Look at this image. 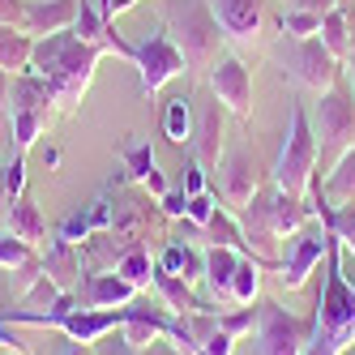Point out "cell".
<instances>
[{
    "instance_id": "cell-40",
    "label": "cell",
    "mask_w": 355,
    "mask_h": 355,
    "mask_svg": "<svg viewBox=\"0 0 355 355\" xmlns=\"http://www.w3.org/2000/svg\"><path fill=\"white\" fill-rule=\"evenodd\" d=\"M159 206H163V214H167V218H184V206H189V193H184V189H175V193L167 189V193L159 197Z\"/></svg>"
},
{
    "instance_id": "cell-11",
    "label": "cell",
    "mask_w": 355,
    "mask_h": 355,
    "mask_svg": "<svg viewBox=\"0 0 355 355\" xmlns=\"http://www.w3.org/2000/svg\"><path fill=\"white\" fill-rule=\"evenodd\" d=\"M214 175H218V197H223L232 210H244L248 201L257 197V189H261V180H257V167H252L248 150H240V146L223 150V159H218Z\"/></svg>"
},
{
    "instance_id": "cell-25",
    "label": "cell",
    "mask_w": 355,
    "mask_h": 355,
    "mask_svg": "<svg viewBox=\"0 0 355 355\" xmlns=\"http://www.w3.org/2000/svg\"><path fill=\"white\" fill-rule=\"evenodd\" d=\"M163 274H175V278H184V283H201V252L193 244H180V240H171L163 248V257L155 261Z\"/></svg>"
},
{
    "instance_id": "cell-43",
    "label": "cell",
    "mask_w": 355,
    "mask_h": 355,
    "mask_svg": "<svg viewBox=\"0 0 355 355\" xmlns=\"http://www.w3.org/2000/svg\"><path fill=\"white\" fill-rule=\"evenodd\" d=\"M146 193H155V197H163V193H167V180H163V171H159V167L150 171V180H146Z\"/></svg>"
},
{
    "instance_id": "cell-3",
    "label": "cell",
    "mask_w": 355,
    "mask_h": 355,
    "mask_svg": "<svg viewBox=\"0 0 355 355\" xmlns=\"http://www.w3.org/2000/svg\"><path fill=\"white\" fill-rule=\"evenodd\" d=\"M163 31L184 56V73L201 78L227 52V35L210 9V0H163Z\"/></svg>"
},
{
    "instance_id": "cell-8",
    "label": "cell",
    "mask_w": 355,
    "mask_h": 355,
    "mask_svg": "<svg viewBox=\"0 0 355 355\" xmlns=\"http://www.w3.org/2000/svg\"><path fill=\"white\" fill-rule=\"evenodd\" d=\"M129 64L137 69L146 94H159L167 82H175L184 73V56H180V47L171 43L167 31H155V35H146L141 43H133V60Z\"/></svg>"
},
{
    "instance_id": "cell-21",
    "label": "cell",
    "mask_w": 355,
    "mask_h": 355,
    "mask_svg": "<svg viewBox=\"0 0 355 355\" xmlns=\"http://www.w3.org/2000/svg\"><path fill=\"white\" fill-rule=\"evenodd\" d=\"M321 197H325V206H355V146L347 150V155L325 171V180H321Z\"/></svg>"
},
{
    "instance_id": "cell-44",
    "label": "cell",
    "mask_w": 355,
    "mask_h": 355,
    "mask_svg": "<svg viewBox=\"0 0 355 355\" xmlns=\"http://www.w3.org/2000/svg\"><path fill=\"white\" fill-rule=\"evenodd\" d=\"M343 78H347V86H351V94H355V43H351L347 60H343Z\"/></svg>"
},
{
    "instance_id": "cell-22",
    "label": "cell",
    "mask_w": 355,
    "mask_h": 355,
    "mask_svg": "<svg viewBox=\"0 0 355 355\" xmlns=\"http://www.w3.org/2000/svg\"><path fill=\"white\" fill-rule=\"evenodd\" d=\"M155 291L163 295V309H171L175 317H189V313L206 309L201 295L193 291V283H184V278H175V274H163L159 266H155Z\"/></svg>"
},
{
    "instance_id": "cell-27",
    "label": "cell",
    "mask_w": 355,
    "mask_h": 355,
    "mask_svg": "<svg viewBox=\"0 0 355 355\" xmlns=\"http://www.w3.org/2000/svg\"><path fill=\"white\" fill-rule=\"evenodd\" d=\"M193 129H197V120H193V98H184V94L167 98V107H163V133H167V141L184 146V141H193Z\"/></svg>"
},
{
    "instance_id": "cell-4",
    "label": "cell",
    "mask_w": 355,
    "mask_h": 355,
    "mask_svg": "<svg viewBox=\"0 0 355 355\" xmlns=\"http://www.w3.org/2000/svg\"><path fill=\"white\" fill-rule=\"evenodd\" d=\"M270 180L295 197H304L317 184V133H313V116L304 103H291V120H287V133H283V146H278Z\"/></svg>"
},
{
    "instance_id": "cell-26",
    "label": "cell",
    "mask_w": 355,
    "mask_h": 355,
    "mask_svg": "<svg viewBox=\"0 0 355 355\" xmlns=\"http://www.w3.org/2000/svg\"><path fill=\"white\" fill-rule=\"evenodd\" d=\"M9 124H13L17 155H26V150L47 133V124H52V112H47V107H21V112H9Z\"/></svg>"
},
{
    "instance_id": "cell-13",
    "label": "cell",
    "mask_w": 355,
    "mask_h": 355,
    "mask_svg": "<svg viewBox=\"0 0 355 355\" xmlns=\"http://www.w3.org/2000/svg\"><path fill=\"white\" fill-rule=\"evenodd\" d=\"M210 9L218 17L223 35L248 47L261 39V26H266V0H210Z\"/></svg>"
},
{
    "instance_id": "cell-2",
    "label": "cell",
    "mask_w": 355,
    "mask_h": 355,
    "mask_svg": "<svg viewBox=\"0 0 355 355\" xmlns=\"http://www.w3.org/2000/svg\"><path fill=\"white\" fill-rule=\"evenodd\" d=\"M98 56H103V52H98L94 43H82L73 31H56V35L35 39L31 69L43 73V78L52 82L56 107H60V112H73V107L82 103V94L90 90V82H94Z\"/></svg>"
},
{
    "instance_id": "cell-7",
    "label": "cell",
    "mask_w": 355,
    "mask_h": 355,
    "mask_svg": "<svg viewBox=\"0 0 355 355\" xmlns=\"http://www.w3.org/2000/svg\"><path fill=\"white\" fill-rule=\"evenodd\" d=\"M257 355H304L313 321H300L278 300H257Z\"/></svg>"
},
{
    "instance_id": "cell-47",
    "label": "cell",
    "mask_w": 355,
    "mask_h": 355,
    "mask_svg": "<svg viewBox=\"0 0 355 355\" xmlns=\"http://www.w3.org/2000/svg\"><path fill=\"white\" fill-rule=\"evenodd\" d=\"M9 206V193H5V167H0V210Z\"/></svg>"
},
{
    "instance_id": "cell-33",
    "label": "cell",
    "mask_w": 355,
    "mask_h": 355,
    "mask_svg": "<svg viewBox=\"0 0 355 355\" xmlns=\"http://www.w3.org/2000/svg\"><path fill=\"white\" fill-rule=\"evenodd\" d=\"M39 283H43V257H39V252H31V257L21 261L17 270H9V287H13L17 300H26Z\"/></svg>"
},
{
    "instance_id": "cell-23",
    "label": "cell",
    "mask_w": 355,
    "mask_h": 355,
    "mask_svg": "<svg viewBox=\"0 0 355 355\" xmlns=\"http://www.w3.org/2000/svg\"><path fill=\"white\" fill-rule=\"evenodd\" d=\"M31 56H35V39L26 31L0 21V69H5V73H26Z\"/></svg>"
},
{
    "instance_id": "cell-12",
    "label": "cell",
    "mask_w": 355,
    "mask_h": 355,
    "mask_svg": "<svg viewBox=\"0 0 355 355\" xmlns=\"http://www.w3.org/2000/svg\"><path fill=\"white\" fill-rule=\"evenodd\" d=\"M73 17H78V0H17L13 26L31 39H43L56 31H73Z\"/></svg>"
},
{
    "instance_id": "cell-17",
    "label": "cell",
    "mask_w": 355,
    "mask_h": 355,
    "mask_svg": "<svg viewBox=\"0 0 355 355\" xmlns=\"http://www.w3.org/2000/svg\"><path fill=\"white\" fill-rule=\"evenodd\" d=\"M223 107L218 103H210L206 112L197 116V129H193V159L206 167V171H214L218 167V159H223V141H227V133H223Z\"/></svg>"
},
{
    "instance_id": "cell-45",
    "label": "cell",
    "mask_w": 355,
    "mask_h": 355,
    "mask_svg": "<svg viewBox=\"0 0 355 355\" xmlns=\"http://www.w3.org/2000/svg\"><path fill=\"white\" fill-rule=\"evenodd\" d=\"M9 86H13V73H5V69H0V112L9 107Z\"/></svg>"
},
{
    "instance_id": "cell-41",
    "label": "cell",
    "mask_w": 355,
    "mask_h": 355,
    "mask_svg": "<svg viewBox=\"0 0 355 355\" xmlns=\"http://www.w3.org/2000/svg\"><path fill=\"white\" fill-rule=\"evenodd\" d=\"M287 9H300V13H317V17H325V13L343 9V0H287Z\"/></svg>"
},
{
    "instance_id": "cell-39",
    "label": "cell",
    "mask_w": 355,
    "mask_h": 355,
    "mask_svg": "<svg viewBox=\"0 0 355 355\" xmlns=\"http://www.w3.org/2000/svg\"><path fill=\"white\" fill-rule=\"evenodd\" d=\"M180 189L189 193V197H197V193H206L210 184H206V167H201L197 159H189L184 163V175H180Z\"/></svg>"
},
{
    "instance_id": "cell-16",
    "label": "cell",
    "mask_w": 355,
    "mask_h": 355,
    "mask_svg": "<svg viewBox=\"0 0 355 355\" xmlns=\"http://www.w3.org/2000/svg\"><path fill=\"white\" fill-rule=\"evenodd\" d=\"M5 232L9 236H17V240H26L31 248H47V218H43V210L35 206V197L31 193H21L17 201H9L5 206Z\"/></svg>"
},
{
    "instance_id": "cell-1",
    "label": "cell",
    "mask_w": 355,
    "mask_h": 355,
    "mask_svg": "<svg viewBox=\"0 0 355 355\" xmlns=\"http://www.w3.org/2000/svg\"><path fill=\"white\" fill-rule=\"evenodd\" d=\"M317 218V210L309 206V197H295V193H283L274 180L266 189H257V197L240 210V227H244V240H248V252L261 261V270H278L274 261V248L283 244L287 236H295L300 227H309Z\"/></svg>"
},
{
    "instance_id": "cell-20",
    "label": "cell",
    "mask_w": 355,
    "mask_h": 355,
    "mask_svg": "<svg viewBox=\"0 0 355 355\" xmlns=\"http://www.w3.org/2000/svg\"><path fill=\"white\" fill-rule=\"evenodd\" d=\"M98 232H112V206H107V193L103 197H94L86 210H78L64 227H60V240L69 244H78V240H90Z\"/></svg>"
},
{
    "instance_id": "cell-35",
    "label": "cell",
    "mask_w": 355,
    "mask_h": 355,
    "mask_svg": "<svg viewBox=\"0 0 355 355\" xmlns=\"http://www.w3.org/2000/svg\"><path fill=\"white\" fill-rule=\"evenodd\" d=\"M218 325H223L232 338L248 334V329H257V304H240L236 313H223V309H218Z\"/></svg>"
},
{
    "instance_id": "cell-36",
    "label": "cell",
    "mask_w": 355,
    "mask_h": 355,
    "mask_svg": "<svg viewBox=\"0 0 355 355\" xmlns=\"http://www.w3.org/2000/svg\"><path fill=\"white\" fill-rule=\"evenodd\" d=\"M31 252H39V248H31L26 240H17V236H9V232H0V270H17L21 261L31 257Z\"/></svg>"
},
{
    "instance_id": "cell-19",
    "label": "cell",
    "mask_w": 355,
    "mask_h": 355,
    "mask_svg": "<svg viewBox=\"0 0 355 355\" xmlns=\"http://www.w3.org/2000/svg\"><path fill=\"white\" fill-rule=\"evenodd\" d=\"M82 300H86V309H124V304L137 300V287L124 283L116 270L112 274H90L86 287H82Z\"/></svg>"
},
{
    "instance_id": "cell-14",
    "label": "cell",
    "mask_w": 355,
    "mask_h": 355,
    "mask_svg": "<svg viewBox=\"0 0 355 355\" xmlns=\"http://www.w3.org/2000/svg\"><path fill=\"white\" fill-rule=\"evenodd\" d=\"M180 317L171 309H150V304H124V321H120V338L129 347H150L155 338H171Z\"/></svg>"
},
{
    "instance_id": "cell-42",
    "label": "cell",
    "mask_w": 355,
    "mask_h": 355,
    "mask_svg": "<svg viewBox=\"0 0 355 355\" xmlns=\"http://www.w3.org/2000/svg\"><path fill=\"white\" fill-rule=\"evenodd\" d=\"M98 5H103V13H107V17L116 21L120 13H129V9H137V5H141V0H98Z\"/></svg>"
},
{
    "instance_id": "cell-28",
    "label": "cell",
    "mask_w": 355,
    "mask_h": 355,
    "mask_svg": "<svg viewBox=\"0 0 355 355\" xmlns=\"http://www.w3.org/2000/svg\"><path fill=\"white\" fill-rule=\"evenodd\" d=\"M116 274L124 278V283H133L137 291L146 287H155V261H150V252L141 244H129L120 252V261H116Z\"/></svg>"
},
{
    "instance_id": "cell-48",
    "label": "cell",
    "mask_w": 355,
    "mask_h": 355,
    "mask_svg": "<svg viewBox=\"0 0 355 355\" xmlns=\"http://www.w3.org/2000/svg\"><path fill=\"white\" fill-rule=\"evenodd\" d=\"M351 21H355V17H351Z\"/></svg>"
},
{
    "instance_id": "cell-30",
    "label": "cell",
    "mask_w": 355,
    "mask_h": 355,
    "mask_svg": "<svg viewBox=\"0 0 355 355\" xmlns=\"http://www.w3.org/2000/svg\"><path fill=\"white\" fill-rule=\"evenodd\" d=\"M120 163H124V171H129L137 184H146L150 171L159 167V163H155V146H150L146 137H129V141H124V146H120Z\"/></svg>"
},
{
    "instance_id": "cell-31",
    "label": "cell",
    "mask_w": 355,
    "mask_h": 355,
    "mask_svg": "<svg viewBox=\"0 0 355 355\" xmlns=\"http://www.w3.org/2000/svg\"><path fill=\"white\" fill-rule=\"evenodd\" d=\"M257 291H261V261L257 257H240L236 278H232V309L257 304Z\"/></svg>"
},
{
    "instance_id": "cell-29",
    "label": "cell",
    "mask_w": 355,
    "mask_h": 355,
    "mask_svg": "<svg viewBox=\"0 0 355 355\" xmlns=\"http://www.w3.org/2000/svg\"><path fill=\"white\" fill-rule=\"evenodd\" d=\"M329 52H334L338 60H347V52H351V43H355V21H351V13L347 9H334V13H325V21H321V35H317Z\"/></svg>"
},
{
    "instance_id": "cell-38",
    "label": "cell",
    "mask_w": 355,
    "mask_h": 355,
    "mask_svg": "<svg viewBox=\"0 0 355 355\" xmlns=\"http://www.w3.org/2000/svg\"><path fill=\"white\" fill-rule=\"evenodd\" d=\"M5 193H9V201H17L21 193H26V155H17L13 163H5Z\"/></svg>"
},
{
    "instance_id": "cell-9",
    "label": "cell",
    "mask_w": 355,
    "mask_h": 355,
    "mask_svg": "<svg viewBox=\"0 0 355 355\" xmlns=\"http://www.w3.org/2000/svg\"><path fill=\"white\" fill-rule=\"evenodd\" d=\"M317 223H321V218H317ZM283 244H287V252L278 257V283H283L287 291H300V287L313 278V270L325 261L329 232H325V223H321V227H300V232L287 236Z\"/></svg>"
},
{
    "instance_id": "cell-34",
    "label": "cell",
    "mask_w": 355,
    "mask_h": 355,
    "mask_svg": "<svg viewBox=\"0 0 355 355\" xmlns=\"http://www.w3.org/2000/svg\"><path fill=\"white\" fill-rule=\"evenodd\" d=\"M321 21H325V17H317V13L283 9V35H287V39H313V35H321Z\"/></svg>"
},
{
    "instance_id": "cell-6",
    "label": "cell",
    "mask_w": 355,
    "mask_h": 355,
    "mask_svg": "<svg viewBox=\"0 0 355 355\" xmlns=\"http://www.w3.org/2000/svg\"><path fill=\"white\" fill-rule=\"evenodd\" d=\"M274 56L278 64L287 69V78L300 86V90H313V94H325V90H334L343 82V60L329 52V47L313 35V39H287L274 47Z\"/></svg>"
},
{
    "instance_id": "cell-24",
    "label": "cell",
    "mask_w": 355,
    "mask_h": 355,
    "mask_svg": "<svg viewBox=\"0 0 355 355\" xmlns=\"http://www.w3.org/2000/svg\"><path fill=\"white\" fill-rule=\"evenodd\" d=\"M201 232H206L210 244H218V248H236V252H244V257H252V252H248V240H244V227H240V218H236L232 210L218 206Z\"/></svg>"
},
{
    "instance_id": "cell-32",
    "label": "cell",
    "mask_w": 355,
    "mask_h": 355,
    "mask_svg": "<svg viewBox=\"0 0 355 355\" xmlns=\"http://www.w3.org/2000/svg\"><path fill=\"white\" fill-rule=\"evenodd\" d=\"M94 355H180L171 338H155L150 347H129L124 338H112V343H94Z\"/></svg>"
},
{
    "instance_id": "cell-10",
    "label": "cell",
    "mask_w": 355,
    "mask_h": 355,
    "mask_svg": "<svg viewBox=\"0 0 355 355\" xmlns=\"http://www.w3.org/2000/svg\"><path fill=\"white\" fill-rule=\"evenodd\" d=\"M210 94L223 112L240 120H252V73L236 52H223L218 64L210 69Z\"/></svg>"
},
{
    "instance_id": "cell-15",
    "label": "cell",
    "mask_w": 355,
    "mask_h": 355,
    "mask_svg": "<svg viewBox=\"0 0 355 355\" xmlns=\"http://www.w3.org/2000/svg\"><path fill=\"white\" fill-rule=\"evenodd\" d=\"M240 257H244V252H236V248H218V244H210L206 252H201V287L210 291V300L232 304V278H236Z\"/></svg>"
},
{
    "instance_id": "cell-18",
    "label": "cell",
    "mask_w": 355,
    "mask_h": 355,
    "mask_svg": "<svg viewBox=\"0 0 355 355\" xmlns=\"http://www.w3.org/2000/svg\"><path fill=\"white\" fill-rule=\"evenodd\" d=\"M43 257V274L52 278V283L60 287V291H73L78 287V278H82V257H78V248H73L69 240H47V248L39 252Z\"/></svg>"
},
{
    "instance_id": "cell-5",
    "label": "cell",
    "mask_w": 355,
    "mask_h": 355,
    "mask_svg": "<svg viewBox=\"0 0 355 355\" xmlns=\"http://www.w3.org/2000/svg\"><path fill=\"white\" fill-rule=\"evenodd\" d=\"M313 133H317V167L329 171L347 150L355 146V94L347 86V78L317 94V107H313Z\"/></svg>"
},
{
    "instance_id": "cell-37",
    "label": "cell",
    "mask_w": 355,
    "mask_h": 355,
    "mask_svg": "<svg viewBox=\"0 0 355 355\" xmlns=\"http://www.w3.org/2000/svg\"><path fill=\"white\" fill-rule=\"evenodd\" d=\"M214 210H218V197H214V193L206 189V193H197V197H189V206H184V218H189V223H197V227H206Z\"/></svg>"
},
{
    "instance_id": "cell-46",
    "label": "cell",
    "mask_w": 355,
    "mask_h": 355,
    "mask_svg": "<svg viewBox=\"0 0 355 355\" xmlns=\"http://www.w3.org/2000/svg\"><path fill=\"white\" fill-rule=\"evenodd\" d=\"M64 355H94V351H90L86 343H69V347H64Z\"/></svg>"
}]
</instances>
